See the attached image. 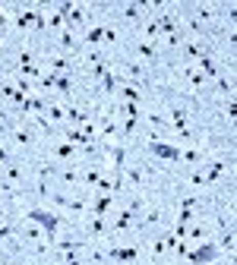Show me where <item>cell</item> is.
I'll return each mask as SVG.
<instances>
[{"label":"cell","instance_id":"cell-1","mask_svg":"<svg viewBox=\"0 0 237 265\" xmlns=\"http://www.w3.org/2000/svg\"><path fill=\"white\" fill-rule=\"evenodd\" d=\"M26 221H32V224H38L41 231H45V243H57V231H60V224H63V218L57 215V212H51V208H45V205H32L29 212H26Z\"/></svg>","mask_w":237,"mask_h":265},{"label":"cell","instance_id":"cell-9","mask_svg":"<svg viewBox=\"0 0 237 265\" xmlns=\"http://www.w3.org/2000/svg\"><path fill=\"white\" fill-rule=\"evenodd\" d=\"M123 79H136V82H149V70L142 63H123Z\"/></svg>","mask_w":237,"mask_h":265},{"label":"cell","instance_id":"cell-29","mask_svg":"<svg viewBox=\"0 0 237 265\" xmlns=\"http://www.w3.org/2000/svg\"><path fill=\"white\" fill-rule=\"evenodd\" d=\"M184 76H187V79H190V85H193V89H199V85H203V82H206V76H203V73H199V70H193V67H184Z\"/></svg>","mask_w":237,"mask_h":265},{"label":"cell","instance_id":"cell-3","mask_svg":"<svg viewBox=\"0 0 237 265\" xmlns=\"http://www.w3.org/2000/svg\"><path fill=\"white\" fill-rule=\"evenodd\" d=\"M149 151L155 158H165V161H174V164H180V155H184V148H180V145L165 142V139H149Z\"/></svg>","mask_w":237,"mask_h":265},{"label":"cell","instance_id":"cell-33","mask_svg":"<svg viewBox=\"0 0 237 265\" xmlns=\"http://www.w3.org/2000/svg\"><path fill=\"white\" fill-rule=\"evenodd\" d=\"M104 234V218H92L89 221V237H101Z\"/></svg>","mask_w":237,"mask_h":265},{"label":"cell","instance_id":"cell-41","mask_svg":"<svg viewBox=\"0 0 237 265\" xmlns=\"http://www.w3.org/2000/svg\"><path fill=\"white\" fill-rule=\"evenodd\" d=\"M228 117H231V120H237V98H234V95L228 98Z\"/></svg>","mask_w":237,"mask_h":265},{"label":"cell","instance_id":"cell-21","mask_svg":"<svg viewBox=\"0 0 237 265\" xmlns=\"http://www.w3.org/2000/svg\"><path fill=\"white\" fill-rule=\"evenodd\" d=\"M111 202H114V196L101 193V196L95 199V205H92V218H104V212H107V208H111Z\"/></svg>","mask_w":237,"mask_h":265},{"label":"cell","instance_id":"cell-18","mask_svg":"<svg viewBox=\"0 0 237 265\" xmlns=\"http://www.w3.org/2000/svg\"><path fill=\"white\" fill-rule=\"evenodd\" d=\"M120 98L130 101V104H142V92H139L136 85H130V82H123V85H120Z\"/></svg>","mask_w":237,"mask_h":265},{"label":"cell","instance_id":"cell-35","mask_svg":"<svg viewBox=\"0 0 237 265\" xmlns=\"http://www.w3.org/2000/svg\"><path fill=\"white\" fill-rule=\"evenodd\" d=\"M57 177H60L63 183H76V180H79V170H76V167H63Z\"/></svg>","mask_w":237,"mask_h":265},{"label":"cell","instance_id":"cell-34","mask_svg":"<svg viewBox=\"0 0 237 265\" xmlns=\"http://www.w3.org/2000/svg\"><path fill=\"white\" fill-rule=\"evenodd\" d=\"M145 35H149V38H158V35H161V29H158V16H149V19H145Z\"/></svg>","mask_w":237,"mask_h":265},{"label":"cell","instance_id":"cell-22","mask_svg":"<svg viewBox=\"0 0 237 265\" xmlns=\"http://www.w3.org/2000/svg\"><path fill=\"white\" fill-rule=\"evenodd\" d=\"M10 136H13V142H16V145H32V142H35V136H32L26 126H16Z\"/></svg>","mask_w":237,"mask_h":265},{"label":"cell","instance_id":"cell-25","mask_svg":"<svg viewBox=\"0 0 237 265\" xmlns=\"http://www.w3.org/2000/svg\"><path fill=\"white\" fill-rule=\"evenodd\" d=\"M76 151H79V145H73V142H60V145H54V155H57V158H73V155H76Z\"/></svg>","mask_w":237,"mask_h":265},{"label":"cell","instance_id":"cell-23","mask_svg":"<svg viewBox=\"0 0 237 265\" xmlns=\"http://www.w3.org/2000/svg\"><path fill=\"white\" fill-rule=\"evenodd\" d=\"M79 177H82V183H85V186H98L104 174H101V170H98V167H85V170H82V174H79Z\"/></svg>","mask_w":237,"mask_h":265},{"label":"cell","instance_id":"cell-6","mask_svg":"<svg viewBox=\"0 0 237 265\" xmlns=\"http://www.w3.org/2000/svg\"><path fill=\"white\" fill-rule=\"evenodd\" d=\"M174 246H177V237H174V231H165V234H161V237L152 243V256H155V259H161L165 253H171Z\"/></svg>","mask_w":237,"mask_h":265},{"label":"cell","instance_id":"cell-37","mask_svg":"<svg viewBox=\"0 0 237 265\" xmlns=\"http://www.w3.org/2000/svg\"><path fill=\"white\" fill-rule=\"evenodd\" d=\"M48 29H67V23H63V16H60V13H54V16H48Z\"/></svg>","mask_w":237,"mask_h":265},{"label":"cell","instance_id":"cell-2","mask_svg":"<svg viewBox=\"0 0 237 265\" xmlns=\"http://www.w3.org/2000/svg\"><path fill=\"white\" fill-rule=\"evenodd\" d=\"M218 259H222L218 243H196V246H190V253H187V262L190 265H212Z\"/></svg>","mask_w":237,"mask_h":265},{"label":"cell","instance_id":"cell-32","mask_svg":"<svg viewBox=\"0 0 237 265\" xmlns=\"http://www.w3.org/2000/svg\"><path fill=\"white\" fill-rule=\"evenodd\" d=\"M45 114H48L51 120H67V111H63L60 104H48V107H45Z\"/></svg>","mask_w":237,"mask_h":265},{"label":"cell","instance_id":"cell-45","mask_svg":"<svg viewBox=\"0 0 237 265\" xmlns=\"http://www.w3.org/2000/svg\"><path fill=\"white\" fill-rule=\"evenodd\" d=\"M104 41H117V32L114 29H104Z\"/></svg>","mask_w":237,"mask_h":265},{"label":"cell","instance_id":"cell-50","mask_svg":"<svg viewBox=\"0 0 237 265\" xmlns=\"http://www.w3.org/2000/svg\"><path fill=\"white\" fill-rule=\"evenodd\" d=\"M0 13H4V4H0Z\"/></svg>","mask_w":237,"mask_h":265},{"label":"cell","instance_id":"cell-19","mask_svg":"<svg viewBox=\"0 0 237 265\" xmlns=\"http://www.w3.org/2000/svg\"><path fill=\"white\" fill-rule=\"evenodd\" d=\"M101 41H104V26H98V23H95L92 29H89V32H85V45H89V48H92V51H95V48H98Z\"/></svg>","mask_w":237,"mask_h":265},{"label":"cell","instance_id":"cell-52","mask_svg":"<svg viewBox=\"0 0 237 265\" xmlns=\"http://www.w3.org/2000/svg\"><path fill=\"white\" fill-rule=\"evenodd\" d=\"M0 170H4V164H0Z\"/></svg>","mask_w":237,"mask_h":265},{"label":"cell","instance_id":"cell-43","mask_svg":"<svg viewBox=\"0 0 237 265\" xmlns=\"http://www.w3.org/2000/svg\"><path fill=\"white\" fill-rule=\"evenodd\" d=\"M180 208H196V196H184L180 199Z\"/></svg>","mask_w":237,"mask_h":265},{"label":"cell","instance_id":"cell-24","mask_svg":"<svg viewBox=\"0 0 237 265\" xmlns=\"http://www.w3.org/2000/svg\"><path fill=\"white\" fill-rule=\"evenodd\" d=\"M222 170H225V161H212V164H209V170H206V183H209V186H215V183H218V177H222Z\"/></svg>","mask_w":237,"mask_h":265},{"label":"cell","instance_id":"cell-12","mask_svg":"<svg viewBox=\"0 0 237 265\" xmlns=\"http://www.w3.org/2000/svg\"><path fill=\"white\" fill-rule=\"evenodd\" d=\"M136 224V212H130V208H123V212L114 218V231L123 234V231H130V227Z\"/></svg>","mask_w":237,"mask_h":265},{"label":"cell","instance_id":"cell-39","mask_svg":"<svg viewBox=\"0 0 237 265\" xmlns=\"http://www.w3.org/2000/svg\"><path fill=\"white\" fill-rule=\"evenodd\" d=\"M174 253H177L180 259H187V253H190V240H177V246H174Z\"/></svg>","mask_w":237,"mask_h":265},{"label":"cell","instance_id":"cell-15","mask_svg":"<svg viewBox=\"0 0 237 265\" xmlns=\"http://www.w3.org/2000/svg\"><path fill=\"white\" fill-rule=\"evenodd\" d=\"M196 70H199V73H203V76H209V79H218V76H222V70H218V67H215V60H212V57H209V54H206V57H203V60H199V63H196Z\"/></svg>","mask_w":237,"mask_h":265},{"label":"cell","instance_id":"cell-49","mask_svg":"<svg viewBox=\"0 0 237 265\" xmlns=\"http://www.w3.org/2000/svg\"><path fill=\"white\" fill-rule=\"evenodd\" d=\"M0 54H4V41H0Z\"/></svg>","mask_w":237,"mask_h":265},{"label":"cell","instance_id":"cell-14","mask_svg":"<svg viewBox=\"0 0 237 265\" xmlns=\"http://www.w3.org/2000/svg\"><path fill=\"white\" fill-rule=\"evenodd\" d=\"M101 139H114L117 136V123H114V111H107L104 117H101V132H98Z\"/></svg>","mask_w":237,"mask_h":265},{"label":"cell","instance_id":"cell-48","mask_svg":"<svg viewBox=\"0 0 237 265\" xmlns=\"http://www.w3.org/2000/svg\"><path fill=\"white\" fill-rule=\"evenodd\" d=\"M4 199H7V193H4V189H0V202H4Z\"/></svg>","mask_w":237,"mask_h":265},{"label":"cell","instance_id":"cell-40","mask_svg":"<svg viewBox=\"0 0 237 265\" xmlns=\"http://www.w3.org/2000/svg\"><path fill=\"white\" fill-rule=\"evenodd\" d=\"M190 183H193V186H203V183H206V174H203V170H193V174H190Z\"/></svg>","mask_w":237,"mask_h":265},{"label":"cell","instance_id":"cell-30","mask_svg":"<svg viewBox=\"0 0 237 265\" xmlns=\"http://www.w3.org/2000/svg\"><path fill=\"white\" fill-rule=\"evenodd\" d=\"M180 161H184V164H199V161H203V151H199V148H184Z\"/></svg>","mask_w":237,"mask_h":265},{"label":"cell","instance_id":"cell-47","mask_svg":"<svg viewBox=\"0 0 237 265\" xmlns=\"http://www.w3.org/2000/svg\"><path fill=\"white\" fill-rule=\"evenodd\" d=\"M231 265H237V253H231Z\"/></svg>","mask_w":237,"mask_h":265},{"label":"cell","instance_id":"cell-11","mask_svg":"<svg viewBox=\"0 0 237 265\" xmlns=\"http://www.w3.org/2000/svg\"><path fill=\"white\" fill-rule=\"evenodd\" d=\"M0 95H4V98H7V101H13L16 107H23V101L29 98V95H23V92H19V89H16L13 82H4V85H0Z\"/></svg>","mask_w":237,"mask_h":265},{"label":"cell","instance_id":"cell-51","mask_svg":"<svg viewBox=\"0 0 237 265\" xmlns=\"http://www.w3.org/2000/svg\"><path fill=\"white\" fill-rule=\"evenodd\" d=\"M234 129H237V120H234Z\"/></svg>","mask_w":237,"mask_h":265},{"label":"cell","instance_id":"cell-4","mask_svg":"<svg viewBox=\"0 0 237 265\" xmlns=\"http://www.w3.org/2000/svg\"><path fill=\"white\" fill-rule=\"evenodd\" d=\"M107 259H111V262H136L139 259V250H136V246H111V250H107Z\"/></svg>","mask_w":237,"mask_h":265},{"label":"cell","instance_id":"cell-46","mask_svg":"<svg viewBox=\"0 0 237 265\" xmlns=\"http://www.w3.org/2000/svg\"><path fill=\"white\" fill-rule=\"evenodd\" d=\"M7 23H10V16H0V32L7 29Z\"/></svg>","mask_w":237,"mask_h":265},{"label":"cell","instance_id":"cell-16","mask_svg":"<svg viewBox=\"0 0 237 265\" xmlns=\"http://www.w3.org/2000/svg\"><path fill=\"white\" fill-rule=\"evenodd\" d=\"M136 54L142 57L145 63H155V57H158V51H155V41H136Z\"/></svg>","mask_w":237,"mask_h":265},{"label":"cell","instance_id":"cell-8","mask_svg":"<svg viewBox=\"0 0 237 265\" xmlns=\"http://www.w3.org/2000/svg\"><path fill=\"white\" fill-rule=\"evenodd\" d=\"M41 19V13L38 10H19L13 16V23H16V29H29V26H35Z\"/></svg>","mask_w":237,"mask_h":265},{"label":"cell","instance_id":"cell-5","mask_svg":"<svg viewBox=\"0 0 237 265\" xmlns=\"http://www.w3.org/2000/svg\"><path fill=\"white\" fill-rule=\"evenodd\" d=\"M48 199H51L54 205L67 208V212H76V215H82V212H85V199H70V196H60V193H51Z\"/></svg>","mask_w":237,"mask_h":265},{"label":"cell","instance_id":"cell-20","mask_svg":"<svg viewBox=\"0 0 237 265\" xmlns=\"http://www.w3.org/2000/svg\"><path fill=\"white\" fill-rule=\"evenodd\" d=\"M123 174L130 177V183H133L136 193H142V186H145V174H142V167H123Z\"/></svg>","mask_w":237,"mask_h":265},{"label":"cell","instance_id":"cell-27","mask_svg":"<svg viewBox=\"0 0 237 265\" xmlns=\"http://www.w3.org/2000/svg\"><path fill=\"white\" fill-rule=\"evenodd\" d=\"M60 48L63 51H79V41L73 38V29H63L60 32Z\"/></svg>","mask_w":237,"mask_h":265},{"label":"cell","instance_id":"cell-44","mask_svg":"<svg viewBox=\"0 0 237 265\" xmlns=\"http://www.w3.org/2000/svg\"><path fill=\"white\" fill-rule=\"evenodd\" d=\"M0 164H10V148L0 145Z\"/></svg>","mask_w":237,"mask_h":265},{"label":"cell","instance_id":"cell-38","mask_svg":"<svg viewBox=\"0 0 237 265\" xmlns=\"http://www.w3.org/2000/svg\"><path fill=\"white\" fill-rule=\"evenodd\" d=\"M54 174H60V170L54 167V164H41V167H38V180H45V177H54Z\"/></svg>","mask_w":237,"mask_h":265},{"label":"cell","instance_id":"cell-31","mask_svg":"<svg viewBox=\"0 0 237 265\" xmlns=\"http://www.w3.org/2000/svg\"><path fill=\"white\" fill-rule=\"evenodd\" d=\"M101 82H104V92H107V95H114V92H117V73H111V70H107Z\"/></svg>","mask_w":237,"mask_h":265},{"label":"cell","instance_id":"cell-36","mask_svg":"<svg viewBox=\"0 0 237 265\" xmlns=\"http://www.w3.org/2000/svg\"><path fill=\"white\" fill-rule=\"evenodd\" d=\"M174 224L190 227V224H193V208H180V215H177V221H174Z\"/></svg>","mask_w":237,"mask_h":265},{"label":"cell","instance_id":"cell-17","mask_svg":"<svg viewBox=\"0 0 237 265\" xmlns=\"http://www.w3.org/2000/svg\"><path fill=\"white\" fill-rule=\"evenodd\" d=\"M234 246H237V231L228 227V231L218 237V250H222V256H225V253H234Z\"/></svg>","mask_w":237,"mask_h":265},{"label":"cell","instance_id":"cell-42","mask_svg":"<svg viewBox=\"0 0 237 265\" xmlns=\"http://www.w3.org/2000/svg\"><path fill=\"white\" fill-rule=\"evenodd\" d=\"M7 180H10V183L23 180V170H19V167H10V170H7Z\"/></svg>","mask_w":237,"mask_h":265},{"label":"cell","instance_id":"cell-28","mask_svg":"<svg viewBox=\"0 0 237 265\" xmlns=\"http://www.w3.org/2000/svg\"><path fill=\"white\" fill-rule=\"evenodd\" d=\"M54 89L70 98V92H73V79H70V73H60V76H57V85H54Z\"/></svg>","mask_w":237,"mask_h":265},{"label":"cell","instance_id":"cell-13","mask_svg":"<svg viewBox=\"0 0 237 265\" xmlns=\"http://www.w3.org/2000/svg\"><path fill=\"white\" fill-rule=\"evenodd\" d=\"M206 54H209V51H206L203 41H187V45H184V57H187V60H196V63H199Z\"/></svg>","mask_w":237,"mask_h":265},{"label":"cell","instance_id":"cell-26","mask_svg":"<svg viewBox=\"0 0 237 265\" xmlns=\"http://www.w3.org/2000/svg\"><path fill=\"white\" fill-rule=\"evenodd\" d=\"M206 234H209V231H206V224H190L187 240H190V243H203V240H206Z\"/></svg>","mask_w":237,"mask_h":265},{"label":"cell","instance_id":"cell-10","mask_svg":"<svg viewBox=\"0 0 237 265\" xmlns=\"http://www.w3.org/2000/svg\"><path fill=\"white\" fill-rule=\"evenodd\" d=\"M158 29H161V35L165 38H171V35H177V16L168 10V13H161L158 16Z\"/></svg>","mask_w":237,"mask_h":265},{"label":"cell","instance_id":"cell-7","mask_svg":"<svg viewBox=\"0 0 237 265\" xmlns=\"http://www.w3.org/2000/svg\"><path fill=\"white\" fill-rule=\"evenodd\" d=\"M63 111H67V120H70V123H76V126H85L89 120H95V114H85V111H82V107H76V104H67Z\"/></svg>","mask_w":237,"mask_h":265}]
</instances>
